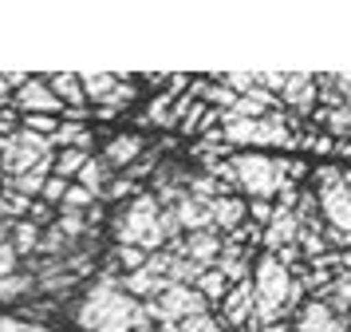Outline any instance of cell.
Here are the masks:
<instances>
[{
    "mask_svg": "<svg viewBox=\"0 0 351 332\" xmlns=\"http://www.w3.org/2000/svg\"><path fill=\"white\" fill-rule=\"evenodd\" d=\"M75 320H80V329H87V332H134V329H146V313L138 309V300L127 297L111 273L87 293V300H83L80 313H75Z\"/></svg>",
    "mask_w": 351,
    "mask_h": 332,
    "instance_id": "1",
    "label": "cell"
},
{
    "mask_svg": "<svg viewBox=\"0 0 351 332\" xmlns=\"http://www.w3.org/2000/svg\"><path fill=\"white\" fill-rule=\"evenodd\" d=\"M229 170H233V178H237L253 198H269V194H276V190L285 186V178L276 174L272 158L253 155V151H249V155H237L233 162H229Z\"/></svg>",
    "mask_w": 351,
    "mask_h": 332,
    "instance_id": "2",
    "label": "cell"
},
{
    "mask_svg": "<svg viewBox=\"0 0 351 332\" xmlns=\"http://www.w3.org/2000/svg\"><path fill=\"white\" fill-rule=\"evenodd\" d=\"M146 313L166 320V324H178V320H186V316L206 313V297H202L193 285H166L158 297L146 305Z\"/></svg>",
    "mask_w": 351,
    "mask_h": 332,
    "instance_id": "3",
    "label": "cell"
},
{
    "mask_svg": "<svg viewBox=\"0 0 351 332\" xmlns=\"http://www.w3.org/2000/svg\"><path fill=\"white\" fill-rule=\"evenodd\" d=\"M154 221H158V202H154V198H134V206L114 221V237H119V245H138V241L150 234Z\"/></svg>",
    "mask_w": 351,
    "mask_h": 332,
    "instance_id": "4",
    "label": "cell"
},
{
    "mask_svg": "<svg viewBox=\"0 0 351 332\" xmlns=\"http://www.w3.org/2000/svg\"><path fill=\"white\" fill-rule=\"evenodd\" d=\"M225 135L229 142H292L285 126L269 123V119H233V115H225Z\"/></svg>",
    "mask_w": 351,
    "mask_h": 332,
    "instance_id": "5",
    "label": "cell"
},
{
    "mask_svg": "<svg viewBox=\"0 0 351 332\" xmlns=\"http://www.w3.org/2000/svg\"><path fill=\"white\" fill-rule=\"evenodd\" d=\"M319 210L324 218L332 221L335 234H343L351 241V194L343 186H332V190H319Z\"/></svg>",
    "mask_w": 351,
    "mask_h": 332,
    "instance_id": "6",
    "label": "cell"
},
{
    "mask_svg": "<svg viewBox=\"0 0 351 332\" xmlns=\"http://www.w3.org/2000/svg\"><path fill=\"white\" fill-rule=\"evenodd\" d=\"M16 103L28 107V115H60L64 111V103L56 99V91H51L48 83H36V79H28L16 91Z\"/></svg>",
    "mask_w": 351,
    "mask_h": 332,
    "instance_id": "7",
    "label": "cell"
},
{
    "mask_svg": "<svg viewBox=\"0 0 351 332\" xmlns=\"http://www.w3.org/2000/svg\"><path fill=\"white\" fill-rule=\"evenodd\" d=\"M300 332H343V320H339L328 305L312 300V305L304 309V316H300Z\"/></svg>",
    "mask_w": 351,
    "mask_h": 332,
    "instance_id": "8",
    "label": "cell"
},
{
    "mask_svg": "<svg viewBox=\"0 0 351 332\" xmlns=\"http://www.w3.org/2000/svg\"><path fill=\"white\" fill-rule=\"evenodd\" d=\"M138 151H143V139L138 135H114L107 142V151H103V162L107 166H130L138 158Z\"/></svg>",
    "mask_w": 351,
    "mask_h": 332,
    "instance_id": "9",
    "label": "cell"
},
{
    "mask_svg": "<svg viewBox=\"0 0 351 332\" xmlns=\"http://www.w3.org/2000/svg\"><path fill=\"white\" fill-rule=\"evenodd\" d=\"M285 103L288 107H296V111H308L312 107V99H316V79L312 76H288L285 83Z\"/></svg>",
    "mask_w": 351,
    "mask_h": 332,
    "instance_id": "10",
    "label": "cell"
},
{
    "mask_svg": "<svg viewBox=\"0 0 351 332\" xmlns=\"http://www.w3.org/2000/svg\"><path fill=\"white\" fill-rule=\"evenodd\" d=\"M178 225H190V230H202V225H209V221H213V214H209V202L206 198H182V202H178Z\"/></svg>",
    "mask_w": 351,
    "mask_h": 332,
    "instance_id": "11",
    "label": "cell"
},
{
    "mask_svg": "<svg viewBox=\"0 0 351 332\" xmlns=\"http://www.w3.org/2000/svg\"><path fill=\"white\" fill-rule=\"evenodd\" d=\"M296 230H300V225H296V218H292L288 210H276V214H272V225H269L265 245H269V250H285L288 241H296Z\"/></svg>",
    "mask_w": 351,
    "mask_h": 332,
    "instance_id": "12",
    "label": "cell"
},
{
    "mask_svg": "<svg viewBox=\"0 0 351 332\" xmlns=\"http://www.w3.org/2000/svg\"><path fill=\"white\" fill-rule=\"evenodd\" d=\"M162 289H166V281H162V277H154L150 269L127 273V281H123V293H127V297H158Z\"/></svg>",
    "mask_w": 351,
    "mask_h": 332,
    "instance_id": "13",
    "label": "cell"
},
{
    "mask_svg": "<svg viewBox=\"0 0 351 332\" xmlns=\"http://www.w3.org/2000/svg\"><path fill=\"white\" fill-rule=\"evenodd\" d=\"M209 214H213V221H217V225H225V230H237L249 210H245V202H237V198H213V202H209Z\"/></svg>",
    "mask_w": 351,
    "mask_h": 332,
    "instance_id": "14",
    "label": "cell"
},
{
    "mask_svg": "<svg viewBox=\"0 0 351 332\" xmlns=\"http://www.w3.org/2000/svg\"><path fill=\"white\" fill-rule=\"evenodd\" d=\"M51 91H56V99L60 103H71V111H83L87 107V95H83V83H80V76H51V83H48Z\"/></svg>",
    "mask_w": 351,
    "mask_h": 332,
    "instance_id": "15",
    "label": "cell"
},
{
    "mask_svg": "<svg viewBox=\"0 0 351 332\" xmlns=\"http://www.w3.org/2000/svg\"><path fill=\"white\" fill-rule=\"evenodd\" d=\"M225 313H229V320L233 324H241L245 316L253 313V281H241L229 297H225Z\"/></svg>",
    "mask_w": 351,
    "mask_h": 332,
    "instance_id": "16",
    "label": "cell"
},
{
    "mask_svg": "<svg viewBox=\"0 0 351 332\" xmlns=\"http://www.w3.org/2000/svg\"><path fill=\"white\" fill-rule=\"evenodd\" d=\"M182 250H186V257H190L193 265H209V257L217 253V237L206 234V230H197V234H193Z\"/></svg>",
    "mask_w": 351,
    "mask_h": 332,
    "instance_id": "17",
    "label": "cell"
},
{
    "mask_svg": "<svg viewBox=\"0 0 351 332\" xmlns=\"http://www.w3.org/2000/svg\"><path fill=\"white\" fill-rule=\"evenodd\" d=\"M8 245L16 250V257L36 253L40 250V225H32V221H16V230H12V237H8Z\"/></svg>",
    "mask_w": 351,
    "mask_h": 332,
    "instance_id": "18",
    "label": "cell"
},
{
    "mask_svg": "<svg viewBox=\"0 0 351 332\" xmlns=\"http://www.w3.org/2000/svg\"><path fill=\"white\" fill-rule=\"evenodd\" d=\"M87 158H91L87 151H80V146H67L64 155H60L56 162H51V174H56V178H64V182H67L71 174H80L83 166H87Z\"/></svg>",
    "mask_w": 351,
    "mask_h": 332,
    "instance_id": "19",
    "label": "cell"
},
{
    "mask_svg": "<svg viewBox=\"0 0 351 332\" xmlns=\"http://www.w3.org/2000/svg\"><path fill=\"white\" fill-rule=\"evenodd\" d=\"M107 178H111V166L99 162V158H87V166L80 170V186L87 190V194H99V190L107 186Z\"/></svg>",
    "mask_w": 351,
    "mask_h": 332,
    "instance_id": "20",
    "label": "cell"
},
{
    "mask_svg": "<svg viewBox=\"0 0 351 332\" xmlns=\"http://www.w3.org/2000/svg\"><path fill=\"white\" fill-rule=\"evenodd\" d=\"M80 83H83V95H87V99H99V103H103V99L114 95V87H119L123 79L119 76H80Z\"/></svg>",
    "mask_w": 351,
    "mask_h": 332,
    "instance_id": "21",
    "label": "cell"
},
{
    "mask_svg": "<svg viewBox=\"0 0 351 332\" xmlns=\"http://www.w3.org/2000/svg\"><path fill=\"white\" fill-rule=\"evenodd\" d=\"M130 99H134V83H119L111 99H103V103L95 107V111H99V119H111V115H119V111L130 103Z\"/></svg>",
    "mask_w": 351,
    "mask_h": 332,
    "instance_id": "22",
    "label": "cell"
},
{
    "mask_svg": "<svg viewBox=\"0 0 351 332\" xmlns=\"http://www.w3.org/2000/svg\"><path fill=\"white\" fill-rule=\"evenodd\" d=\"M319 305H328L332 313H348V309H351V281H348V277H343V281H335L332 289L319 297Z\"/></svg>",
    "mask_w": 351,
    "mask_h": 332,
    "instance_id": "23",
    "label": "cell"
},
{
    "mask_svg": "<svg viewBox=\"0 0 351 332\" xmlns=\"http://www.w3.org/2000/svg\"><path fill=\"white\" fill-rule=\"evenodd\" d=\"M28 289H32V277H28V273H12V277H4V281H0V305L20 300Z\"/></svg>",
    "mask_w": 351,
    "mask_h": 332,
    "instance_id": "24",
    "label": "cell"
},
{
    "mask_svg": "<svg viewBox=\"0 0 351 332\" xmlns=\"http://www.w3.org/2000/svg\"><path fill=\"white\" fill-rule=\"evenodd\" d=\"M162 332H217V324H213V316L197 313V316H186V320H178V324H166Z\"/></svg>",
    "mask_w": 351,
    "mask_h": 332,
    "instance_id": "25",
    "label": "cell"
},
{
    "mask_svg": "<svg viewBox=\"0 0 351 332\" xmlns=\"http://www.w3.org/2000/svg\"><path fill=\"white\" fill-rule=\"evenodd\" d=\"M146 257H150V253H143L138 245H119V250H114V261L127 269V273H138V269L146 265Z\"/></svg>",
    "mask_w": 351,
    "mask_h": 332,
    "instance_id": "26",
    "label": "cell"
},
{
    "mask_svg": "<svg viewBox=\"0 0 351 332\" xmlns=\"http://www.w3.org/2000/svg\"><path fill=\"white\" fill-rule=\"evenodd\" d=\"M91 198H95V194H87V190L83 186H67V194H64V214H80V210H87V206H91Z\"/></svg>",
    "mask_w": 351,
    "mask_h": 332,
    "instance_id": "27",
    "label": "cell"
},
{
    "mask_svg": "<svg viewBox=\"0 0 351 332\" xmlns=\"http://www.w3.org/2000/svg\"><path fill=\"white\" fill-rule=\"evenodd\" d=\"M197 293H202L206 300L221 297V293H225V277H221V269H217V273H202V277H197Z\"/></svg>",
    "mask_w": 351,
    "mask_h": 332,
    "instance_id": "28",
    "label": "cell"
},
{
    "mask_svg": "<svg viewBox=\"0 0 351 332\" xmlns=\"http://www.w3.org/2000/svg\"><path fill=\"white\" fill-rule=\"evenodd\" d=\"M24 131H28V135H56L60 123H56V115H28V119H24Z\"/></svg>",
    "mask_w": 351,
    "mask_h": 332,
    "instance_id": "29",
    "label": "cell"
},
{
    "mask_svg": "<svg viewBox=\"0 0 351 332\" xmlns=\"http://www.w3.org/2000/svg\"><path fill=\"white\" fill-rule=\"evenodd\" d=\"M12 273H16V250L8 241H0V281L12 277Z\"/></svg>",
    "mask_w": 351,
    "mask_h": 332,
    "instance_id": "30",
    "label": "cell"
},
{
    "mask_svg": "<svg viewBox=\"0 0 351 332\" xmlns=\"http://www.w3.org/2000/svg\"><path fill=\"white\" fill-rule=\"evenodd\" d=\"M64 194H67V182L51 174L48 182H44V198H48V202H64Z\"/></svg>",
    "mask_w": 351,
    "mask_h": 332,
    "instance_id": "31",
    "label": "cell"
},
{
    "mask_svg": "<svg viewBox=\"0 0 351 332\" xmlns=\"http://www.w3.org/2000/svg\"><path fill=\"white\" fill-rule=\"evenodd\" d=\"M245 210H249V214H253L256 221H272V214H276V210H272V206L265 202V198H256V202H249Z\"/></svg>",
    "mask_w": 351,
    "mask_h": 332,
    "instance_id": "32",
    "label": "cell"
},
{
    "mask_svg": "<svg viewBox=\"0 0 351 332\" xmlns=\"http://www.w3.org/2000/svg\"><path fill=\"white\" fill-rule=\"evenodd\" d=\"M197 194H221V186L209 182V178H197V182H193V198H197Z\"/></svg>",
    "mask_w": 351,
    "mask_h": 332,
    "instance_id": "33",
    "label": "cell"
},
{
    "mask_svg": "<svg viewBox=\"0 0 351 332\" xmlns=\"http://www.w3.org/2000/svg\"><path fill=\"white\" fill-rule=\"evenodd\" d=\"M332 126H335V131L351 126V111H348V107H343V111H335V115H332Z\"/></svg>",
    "mask_w": 351,
    "mask_h": 332,
    "instance_id": "34",
    "label": "cell"
},
{
    "mask_svg": "<svg viewBox=\"0 0 351 332\" xmlns=\"http://www.w3.org/2000/svg\"><path fill=\"white\" fill-rule=\"evenodd\" d=\"M127 190H130V182H114V186L107 190V194H111V198H119V194H127Z\"/></svg>",
    "mask_w": 351,
    "mask_h": 332,
    "instance_id": "35",
    "label": "cell"
},
{
    "mask_svg": "<svg viewBox=\"0 0 351 332\" xmlns=\"http://www.w3.org/2000/svg\"><path fill=\"white\" fill-rule=\"evenodd\" d=\"M8 91H12V83H8V76H0V103L8 99Z\"/></svg>",
    "mask_w": 351,
    "mask_h": 332,
    "instance_id": "36",
    "label": "cell"
},
{
    "mask_svg": "<svg viewBox=\"0 0 351 332\" xmlns=\"http://www.w3.org/2000/svg\"><path fill=\"white\" fill-rule=\"evenodd\" d=\"M24 332H48L44 324H24Z\"/></svg>",
    "mask_w": 351,
    "mask_h": 332,
    "instance_id": "37",
    "label": "cell"
},
{
    "mask_svg": "<svg viewBox=\"0 0 351 332\" xmlns=\"http://www.w3.org/2000/svg\"><path fill=\"white\" fill-rule=\"evenodd\" d=\"M343 190H348V194H351V170L343 174Z\"/></svg>",
    "mask_w": 351,
    "mask_h": 332,
    "instance_id": "38",
    "label": "cell"
},
{
    "mask_svg": "<svg viewBox=\"0 0 351 332\" xmlns=\"http://www.w3.org/2000/svg\"><path fill=\"white\" fill-rule=\"evenodd\" d=\"M134 332H154V329H150V324H146V329H134Z\"/></svg>",
    "mask_w": 351,
    "mask_h": 332,
    "instance_id": "39",
    "label": "cell"
},
{
    "mask_svg": "<svg viewBox=\"0 0 351 332\" xmlns=\"http://www.w3.org/2000/svg\"><path fill=\"white\" fill-rule=\"evenodd\" d=\"M0 241H4V225H0Z\"/></svg>",
    "mask_w": 351,
    "mask_h": 332,
    "instance_id": "40",
    "label": "cell"
}]
</instances>
